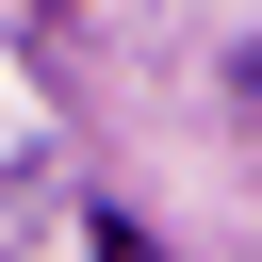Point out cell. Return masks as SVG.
<instances>
[{"label":"cell","mask_w":262,"mask_h":262,"mask_svg":"<svg viewBox=\"0 0 262 262\" xmlns=\"http://www.w3.org/2000/svg\"><path fill=\"white\" fill-rule=\"evenodd\" d=\"M98 262H164V246H147V229H131V213H98Z\"/></svg>","instance_id":"6da1fadb"}]
</instances>
